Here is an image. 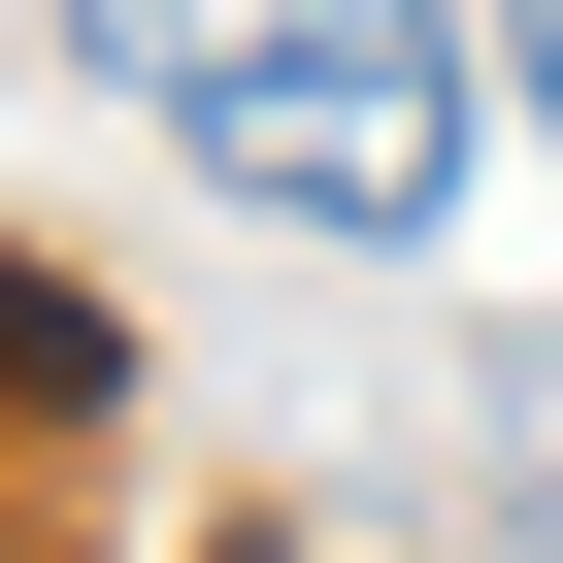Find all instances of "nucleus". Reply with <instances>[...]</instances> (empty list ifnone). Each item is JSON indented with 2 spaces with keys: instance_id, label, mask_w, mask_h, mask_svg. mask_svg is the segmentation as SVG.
Masks as SVG:
<instances>
[{
  "instance_id": "f257e3e1",
  "label": "nucleus",
  "mask_w": 563,
  "mask_h": 563,
  "mask_svg": "<svg viewBox=\"0 0 563 563\" xmlns=\"http://www.w3.org/2000/svg\"><path fill=\"white\" fill-rule=\"evenodd\" d=\"M67 67L199 166V199H265V232H431L464 199V0H67Z\"/></svg>"
}]
</instances>
